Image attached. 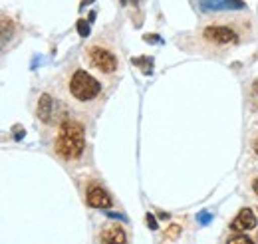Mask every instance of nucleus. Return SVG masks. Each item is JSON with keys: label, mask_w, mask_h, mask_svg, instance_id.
Segmentation results:
<instances>
[{"label": "nucleus", "mask_w": 258, "mask_h": 244, "mask_svg": "<svg viewBox=\"0 0 258 244\" xmlns=\"http://www.w3.org/2000/svg\"><path fill=\"white\" fill-rule=\"evenodd\" d=\"M94 0H82V4H80V8H84V6H88V4H92Z\"/></svg>", "instance_id": "f3484780"}, {"label": "nucleus", "mask_w": 258, "mask_h": 244, "mask_svg": "<svg viewBox=\"0 0 258 244\" xmlns=\"http://www.w3.org/2000/svg\"><path fill=\"white\" fill-rule=\"evenodd\" d=\"M99 242L101 244H127V234H125V230H123L121 224L111 222V224H107V226L101 228V232H99Z\"/></svg>", "instance_id": "423d86ee"}, {"label": "nucleus", "mask_w": 258, "mask_h": 244, "mask_svg": "<svg viewBox=\"0 0 258 244\" xmlns=\"http://www.w3.org/2000/svg\"><path fill=\"white\" fill-rule=\"evenodd\" d=\"M86 203L92 209H109L111 207V197L101 185L92 183L86 191Z\"/></svg>", "instance_id": "39448f33"}, {"label": "nucleus", "mask_w": 258, "mask_h": 244, "mask_svg": "<svg viewBox=\"0 0 258 244\" xmlns=\"http://www.w3.org/2000/svg\"><path fill=\"white\" fill-rule=\"evenodd\" d=\"M36 115L42 123H52L54 119V99L50 93H42L40 99H38V105H36Z\"/></svg>", "instance_id": "6e6552de"}, {"label": "nucleus", "mask_w": 258, "mask_h": 244, "mask_svg": "<svg viewBox=\"0 0 258 244\" xmlns=\"http://www.w3.org/2000/svg\"><path fill=\"white\" fill-rule=\"evenodd\" d=\"M225 244H256V240L250 238V236H246V234H242V232H234V234H230L226 238Z\"/></svg>", "instance_id": "9b49d317"}, {"label": "nucleus", "mask_w": 258, "mask_h": 244, "mask_svg": "<svg viewBox=\"0 0 258 244\" xmlns=\"http://www.w3.org/2000/svg\"><path fill=\"white\" fill-rule=\"evenodd\" d=\"M14 22L8 18V16H2L0 14V48H4L8 42H10V38L14 36Z\"/></svg>", "instance_id": "9d476101"}, {"label": "nucleus", "mask_w": 258, "mask_h": 244, "mask_svg": "<svg viewBox=\"0 0 258 244\" xmlns=\"http://www.w3.org/2000/svg\"><path fill=\"white\" fill-rule=\"evenodd\" d=\"M68 88H70L72 97H74L76 101H82V103L94 101V99L99 97V93H101V84H99V80H96L90 72H86V70H82V68L74 70V74L70 76Z\"/></svg>", "instance_id": "7ed1b4c3"}, {"label": "nucleus", "mask_w": 258, "mask_h": 244, "mask_svg": "<svg viewBox=\"0 0 258 244\" xmlns=\"http://www.w3.org/2000/svg\"><path fill=\"white\" fill-rule=\"evenodd\" d=\"M256 24L250 14H226L207 22L199 34L213 48H234L254 36Z\"/></svg>", "instance_id": "f257e3e1"}, {"label": "nucleus", "mask_w": 258, "mask_h": 244, "mask_svg": "<svg viewBox=\"0 0 258 244\" xmlns=\"http://www.w3.org/2000/svg\"><path fill=\"white\" fill-rule=\"evenodd\" d=\"M254 226H256V214L252 213L250 209H240L238 214L230 222V228L236 230V232H248Z\"/></svg>", "instance_id": "0eeeda50"}, {"label": "nucleus", "mask_w": 258, "mask_h": 244, "mask_svg": "<svg viewBox=\"0 0 258 244\" xmlns=\"http://www.w3.org/2000/svg\"><path fill=\"white\" fill-rule=\"evenodd\" d=\"M145 220H147V226H149L151 230H157V228H159V224H157V220H155V216H153V214H147V216H145Z\"/></svg>", "instance_id": "4468645a"}, {"label": "nucleus", "mask_w": 258, "mask_h": 244, "mask_svg": "<svg viewBox=\"0 0 258 244\" xmlns=\"http://www.w3.org/2000/svg\"><path fill=\"white\" fill-rule=\"evenodd\" d=\"M250 147H252V151L256 153L258 155V137H254V139H252V143H250Z\"/></svg>", "instance_id": "dca6fc26"}, {"label": "nucleus", "mask_w": 258, "mask_h": 244, "mask_svg": "<svg viewBox=\"0 0 258 244\" xmlns=\"http://www.w3.org/2000/svg\"><path fill=\"white\" fill-rule=\"evenodd\" d=\"M256 211H258V209H256Z\"/></svg>", "instance_id": "aec40b11"}, {"label": "nucleus", "mask_w": 258, "mask_h": 244, "mask_svg": "<svg viewBox=\"0 0 258 244\" xmlns=\"http://www.w3.org/2000/svg\"><path fill=\"white\" fill-rule=\"evenodd\" d=\"M256 242H258V234H256Z\"/></svg>", "instance_id": "6ab92c4d"}, {"label": "nucleus", "mask_w": 258, "mask_h": 244, "mask_svg": "<svg viewBox=\"0 0 258 244\" xmlns=\"http://www.w3.org/2000/svg\"><path fill=\"white\" fill-rule=\"evenodd\" d=\"M86 58H88V62H90L96 70H99L101 74H113V72H117V68H119L117 56H115L109 48L99 46V44L88 46V50H86Z\"/></svg>", "instance_id": "20e7f679"}, {"label": "nucleus", "mask_w": 258, "mask_h": 244, "mask_svg": "<svg viewBox=\"0 0 258 244\" xmlns=\"http://www.w3.org/2000/svg\"><path fill=\"white\" fill-rule=\"evenodd\" d=\"M181 236V224H171L167 230H165V238H169V240H175V238H179Z\"/></svg>", "instance_id": "f8f14e48"}, {"label": "nucleus", "mask_w": 258, "mask_h": 244, "mask_svg": "<svg viewBox=\"0 0 258 244\" xmlns=\"http://www.w3.org/2000/svg\"><path fill=\"white\" fill-rule=\"evenodd\" d=\"M256 97H258V88H256Z\"/></svg>", "instance_id": "a211bd4d"}, {"label": "nucleus", "mask_w": 258, "mask_h": 244, "mask_svg": "<svg viewBox=\"0 0 258 244\" xmlns=\"http://www.w3.org/2000/svg\"><path fill=\"white\" fill-rule=\"evenodd\" d=\"M250 189H252V193L258 197V177L256 179H252V183H250Z\"/></svg>", "instance_id": "2eb2a0df"}, {"label": "nucleus", "mask_w": 258, "mask_h": 244, "mask_svg": "<svg viewBox=\"0 0 258 244\" xmlns=\"http://www.w3.org/2000/svg\"><path fill=\"white\" fill-rule=\"evenodd\" d=\"M86 149V129L76 119H64L58 127L54 151L66 161H76Z\"/></svg>", "instance_id": "f03ea898"}, {"label": "nucleus", "mask_w": 258, "mask_h": 244, "mask_svg": "<svg viewBox=\"0 0 258 244\" xmlns=\"http://www.w3.org/2000/svg\"><path fill=\"white\" fill-rule=\"evenodd\" d=\"M205 12H215V10H232V8H244L242 0H201L199 2Z\"/></svg>", "instance_id": "1a4fd4ad"}, {"label": "nucleus", "mask_w": 258, "mask_h": 244, "mask_svg": "<svg viewBox=\"0 0 258 244\" xmlns=\"http://www.w3.org/2000/svg\"><path fill=\"white\" fill-rule=\"evenodd\" d=\"M76 26H78L80 36H84V38H86V36H90V24H88L86 20H78V24H76Z\"/></svg>", "instance_id": "ddd939ff"}]
</instances>
